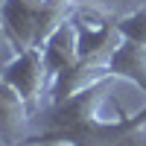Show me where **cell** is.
Returning <instances> with one entry per match:
<instances>
[{
	"label": "cell",
	"mask_w": 146,
	"mask_h": 146,
	"mask_svg": "<svg viewBox=\"0 0 146 146\" xmlns=\"http://www.w3.org/2000/svg\"><path fill=\"white\" fill-rule=\"evenodd\" d=\"M114 146H146V126H137V129L126 131Z\"/></svg>",
	"instance_id": "obj_8"
},
{
	"label": "cell",
	"mask_w": 146,
	"mask_h": 146,
	"mask_svg": "<svg viewBox=\"0 0 146 146\" xmlns=\"http://www.w3.org/2000/svg\"><path fill=\"white\" fill-rule=\"evenodd\" d=\"M108 70L114 79H126L146 94V47L120 38L108 56Z\"/></svg>",
	"instance_id": "obj_5"
},
{
	"label": "cell",
	"mask_w": 146,
	"mask_h": 146,
	"mask_svg": "<svg viewBox=\"0 0 146 146\" xmlns=\"http://www.w3.org/2000/svg\"><path fill=\"white\" fill-rule=\"evenodd\" d=\"M27 102L18 91L0 82V140L6 146H18L27 140Z\"/></svg>",
	"instance_id": "obj_6"
},
{
	"label": "cell",
	"mask_w": 146,
	"mask_h": 146,
	"mask_svg": "<svg viewBox=\"0 0 146 146\" xmlns=\"http://www.w3.org/2000/svg\"><path fill=\"white\" fill-rule=\"evenodd\" d=\"M41 56H44V64H47L50 79H56L62 70L73 67L76 62H82V56H79V29H76V21L67 18L62 27L44 41Z\"/></svg>",
	"instance_id": "obj_4"
},
{
	"label": "cell",
	"mask_w": 146,
	"mask_h": 146,
	"mask_svg": "<svg viewBox=\"0 0 146 146\" xmlns=\"http://www.w3.org/2000/svg\"><path fill=\"white\" fill-rule=\"evenodd\" d=\"M82 3H111V0H82Z\"/></svg>",
	"instance_id": "obj_9"
},
{
	"label": "cell",
	"mask_w": 146,
	"mask_h": 146,
	"mask_svg": "<svg viewBox=\"0 0 146 146\" xmlns=\"http://www.w3.org/2000/svg\"><path fill=\"white\" fill-rule=\"evenodd\" d=\"M117 35L126 41H135V44H143L146 47V9H137V12H129L117 21Z\"/></svg>",
	"instance_id": "obj_7"
},
{
	"label": "cell",
	"mask_w": 146,
	"mask_h": 146,
	"mask_svg": "<svg viewBox=\"0 0 146 146\" xmlns=\"http://www.w3.org/2000/svg\"><path fill=\"white\" fill-rule=\"evenodd\" d=\"M47 79H50V73H47L41 50L15 53V58H12V62L3 67V73H0V82H6L12 91H18L27 105H32L41 96Z\"/></svg>",
	"instance_id": "obj_2"
},
{
	"label": "cell",
	"mask_w": 146,
	"mask_h": 146,
	"mask_svg": "<svg viewBox=\"0 0 146 146\" xmlns=\"http://www.w3.org/2000/svg\"><path fill=\"white\" fill-rule=\"evenodd\" d=\"M105 79H114L111 70H108V58H82V62H76L73 67L62 70L53 79V105H58V102L70 100V96L94 88V85H100Z\"/></svg>",
	"instance_id": "obj_3"
},
{
	"label": "cell",
	"mask_w": 146,
	"mask_h": 146,
	"mask_svg": "<svg viewBox=\"0 0 146 146\" xmlns=\"http://www.w3.org/2000/svg\"><path fill=\"white\" fill-rule=\"evenodd\" d=\"M70 0H3L0 29L15 53L41 50L44 41L67 21Z\"/></svg>",
	"instance_id": "obj_1"
}]
</instances>
